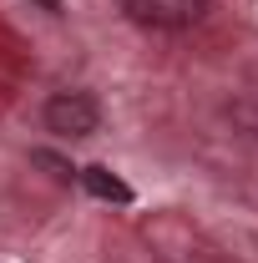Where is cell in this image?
Here are the masks:
<instances>
[{"mask_svg": "<svg viewBox=\"0 0 258 263\" xmlns=\"http://www.w3.org/2000/svg\"><path fill=\"white\" fill-rule=\"evenodd\" d=\"M41 122L46 132H56V137H91L101 127V106L91 91H56V97L46 101V111H41Z\"/></svg>", "mask_w": 258, "mask_h": 263, "instance_id": "obj_1", "label": "cell"}, {"mask_svg": "<svg viewBox=\"0 0 258 263\" xmlns=\"http://www.w3.org/2000/svg\"><path fill=\"white\" fill-rule=\"evenodd\" d=\"M122 10L147 31H188L213 10V0H122Z\"/></svg>", "mask_w": 258, "mask_h": 263, "instance_id": "obj_2", "label": "cell"}, {"mask_svg": "<svg viewBox=\"0 0 258 263\" xmlns=\"http://www.w3.org/2000/svg\"><path fill=\"white\" fill-rule=\"evenodd\" d=\"M81 182H86V193L101 197V202H122V208L132 202V187L112 172V167H101V162L97 167H81Z\"/></svg>", "mask_w": 258, "mask_h": 263, "instance_id": "obj_3", "label": "cell"}, {"mask_svg": "<svg viewBox=\"0 0 258 263\" xmlns=\"http://www.w3.org/2000/svg\"><path fill=\"white\" fill-rule=\"evenodd\" d=\"M41 5H46V10H61V0H41Z\"/></svg>", "mask_w": 258, "mask_h": 263, "instance_id": "obj_4", "label": "cell"}]
</instances>
